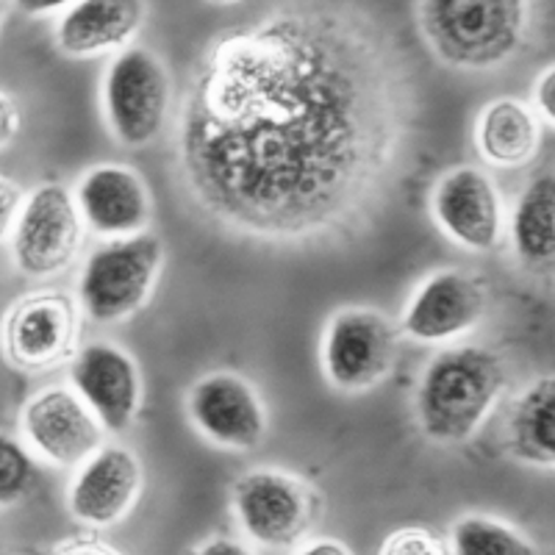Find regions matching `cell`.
Wrapping results in <instances>:
<instances>
[{
    "mask_svg": "<svg viewBox=\"0 0 555 555\" xmlns=\"http://www.w3.org/2000/svg\"><path fill=\"white\" fill-rule=\"evenodd\" d=\"M411 126L391 34L341 0H292L203 44L178 108L176 176L236 240L328 245L384 208Z\"/></svg>",
    "mask_w": 555,
    "mask_h": 555,
    "instance_id": "obj_1",
    "label": "cell"
},
{
    "mask_svg": "<svg viewBox=\"0 0 555 555\" xmlns=\"http://www.w3.org/2000/svg\"><path fill=\"white\" fill-rule=\"evenodd\" d=\"M423 42L442 64L464 73L505 67L537 28L533 0H416Z\"/></svg>",
    "mask_w": 555,
    "mask_h": 555,
    "instance_id": "obj_2",
    "label": "cell"
},
{
    "mask_svg": "<svg viewBox=\"0 0 555 555\" xmlns=\"http://www.w3.org/2000/svg\"><path fill=\"white\" fill-rule=\"evenodd\" d=\"M505 389V366L489 347L459 345L436 353L416 386L414 411L425 439L464 444L486 425Z\"/></svg>",
    "mask_w": 555,
    "mask_h": 555,
    "instance_id": "obj_3",
    "label": "cell"
},
{
    "mask_svg": "<svg viewBox=\"0 0 555 555\" xmlns=\"http://www.w3.org/2000/svg\"><path fill=\"white\" fill-rule=\"evenodd\" d=\"M165 242L156 234L106 240L89 253L78 278L81 314L101 325L126 322L151 304V295L165 270Z\"/></svg>",
    "mask_w": 555,
    "mask_h": 555,
    "instance_id": "obj_4",
    "label": "cell"
},
{
    "mask_svg": "<svg viewBox=\"0 0 555 555\" xmlns=\"http://www.w3.org/2000/svg\"><path fill=\"white\" fill-rule=\"evenodd\" d=\"M103 120L128 151L151 147L170 120L172 78L167 64L145 44H128L106 64L101 83Z\"/></svg>",
    "mask_w": 555,
    "mask_h": 555,
    "instance_id": "obj_5",
    "label": "cell"
},
{
    "mask_svg": "<svg viewBox=\"0 0 555 555\" xmlns=\"http://www.w3.org/2000/svg\"><path fill=\"white\" fill-rule=\"evenodd\" d=\"M400 339L403 334L384 311L366 306L334 311L320 339L322 375L345 395L373 391L398 364Z\"/></svg>",
    "mask_w": 555,
    "mask_h": 555,
    "instance_id": "obj_6",
    "label": "cell"
},
{
    "mask_svg": "<svg viewBox=\"0 0 555 555\" xmlns=\"http://www.w3.org/2000/svg\"><path fill=\"white\" fill-rule=\"evenodd\" d=\"M81 339V306L59 289L17 297L0 320V353L20 373H51L69 364Z\"/></svg>",
    "mask_w": 555,
    "mask_h": 555,
    "instance_id": "obj_7",
    "label": "cell"
},
{
    "mask_svg": "<svg viewBox=\"0 0 555 555\" xmlns=\"http://www.w3.org/2000/svg\"><path fill=\"white\" fill-rule=\"evenodd\" d=\"M9 234V250L20 275L48 281L76 264L87 225L78 215L73 190L64 183H39L23 197Z\"/></svg>",
    "mask_w": 555,
    "mask_h": 555,
    "instance_id": "obj_8",
    "label": "cell"
},
{
    "mask_svg": "<svg viewBox=\"0 0 555 555\" xmlns=\"http://www.w3.org/2000/svg\"><path fill=\"white\" fill-rule=\"evenodd\" d=\"M489 286L469 270H436L416 286L400 317V334L416 345H450L483 322Z\"/></svg>",
    "mask_w": 555,
    "mask_h": 555,
    "instance_id": "obj_9",
    "label": "cell"
},
{
    "mask_svg": "<svg viewBox=\"0 0 555 555\" xmlns=\"http://www.w3.org/2000/svg\"><path fill=\"white\" fill-rule=\"evenodd\" d=\"M430 217L453 245L469 253L498 250L505 236L503 195L486 170L450 167L430 190Z\"/></svg>",
    "mask_w": 555,
    "mask_h": 555,
    "instance_id": "obj_10",
    "label": "cell"
},
{
    "mask_svg": "<svg viewBox=\"0 0 555 555\" xmlns=\"http://www.w3.org/2000/svg\"><path fill=\"white\" fill-rule=\"evenodd\" d=\"M234 512L247 537L264 547H292L317 519V494L281 469H250L234 486Z\"/></svg>",
    "mask_w": 555,
    "mask_h": 555,
    "instance_id": "obj_11",
    "label": "cell"
},
{
    "mask_svg": "<svg viewBox=\"0 0 555 555\" xmlns=\"http://www.w3.org/2000/svg\"><path fill=\"white\" fill-rule=\"evenodd\" d=\"M186 416L206 442L236 453L259 448L270 430L259 389L231 370H217L192 384Z\"/></svg>",
    "mask_w": 555,
    "mask_h": 555,
    "instance_id": "obj_12",
    "label": "cell"
},
{
    "mask_svg": "<svg viewBox=\"0 0 555 555\" xmlns=\"http://www.w3.org/2000/svg\"><path fill=\"white\" fill-rule=\"evenodd\" d=\"M26 448L56 467H78L106 444V428L69 386H44L20 411Z\"/></svg>",
    "mask_w": 555,
    "mask_h": 555,
    "instance_id": "obj_13",
    "label": "cell"
},
{
    "mask_svg": "<svg viewBox=\"0 0 555 555\" xmlns=\"http://www.w3.org/2000/svg\"><path fill=\"white\" fill-rule=\"evenodd\" d=\"M69 384L83 405L101 420L106 434H122L137 423L145 400V380L126 347L114 341H89L78 347L69 361Z\"/></svg>",
    "mask_w": 555,
    "mask_h": 555,
    "instance_id": "obj_14",
    "label": "cell"
},
{
    "mask_svg": "<svg viewBox=\"0 0 555 555\" xmlns=\"http://www.w3.org/2000/svg\"><path fill=\"white\" fill-rule=\"evenodd\" d=\"M73 197L83 225L101 240H126V236L145 234L151 228V186L128 165L117 162L92 165L78 178Z\"/></svg>",
    "mask_w": 555,
    "mask_h": 555,
    "instance_id": "obj_15",
    "label": "cell"
},
{
    "mask_svg": "<svg viewBox=\"0 0 555 555\" xmlns=\"http://www.w3.org/2000/svg\"><path fill=\"white\" fill-rule=\"evenodd\" d=\"M145 483L142 461L126 444H101L87 461L78 464V473L69 483V514L92 528H112L137 503Z\"/></svg>",
    "mask_w": 555,
    "mask_h": 555,
    "instance_id": "obj_16",
    "label": "cell"
},
{
    "mask_svg": "<svg viewBox=\"0 0 555 555\" xmlns=\"http://www.w3.org/2000/svg\"><path fill=\"white\" fill-rule=\"evenodd\" d=\"M147 23V0H76L59 14L53 42L67 59H101L133 44Z\"/></svg>",
    "mask_w": 555,
    "mask_h": 555,
    "instance_id": "obj_17",
    "label": "cell"
},
{
    "mask_svg": "<svg viewBox=\"0 0 555 555\" xmlns=\"http://www.w3.org/2000/svg\"><path fill=\"white\" fill-rule=\"evenodd\" d=\"M475 147L500 170L530 165L542 151V117L519 98H492L475 120Z\"/></svg>",
    "mask_w": 555,
    "mask_h": 555,
    "instance_id": "obj_18",
    "label": "cell"
},
{
    "mask_svg": "<svg viewBox=\"0 0 555 555\" xmlns=\"http://www.w3.org/2000/svg\"><path fill=\"white\" fill-rule=\"evenodd\" d=\"M508 450L514 459L539 469L555 464V378L542 375L517 398L508 414Z\"/></svg>",
    "mask_w": 555,
    "mask_h": 555,
    "instance_id": "obj_19",
    "label": "cell"
},
{
    "mask_svg": "<svg viewBox=\"0 0 555 555\" xmlns=\"http://www.w3.org/2000/svg\"><path fill=\"white\" fill-rule=\"evenodd\" d=\"M508 236L517 259L530 270H544L555 259V178L539 172L517 197L508 222Z\"/></svg>",
    "mask_w": 555,
    "mask_h": 555,
    "instance_id": "obj_20",
    "label": "cell"
},
{
    "mask_svg": "<svg viewBox=\"0 0 555 555\" xmlns=\"http://www.w3.org/2000/svg\"><path fill=\"white\" fill-rule=\"evenodd\" d=\"M453 555H539L533 542L503 519L469 514L453 525Z\"/></svg>",
    "mask_w": 555,
    "mask_h": 555,
    "instance_id": "obj_21",
    "label": "cell"
},
{
    "mask_svg": "<svg viewBox=\"0 0 555 555\" xmlns=\"http://www.w3.org/2000/svg\"><path fill=\"white\" fill-rule=\"evenodd\" d=\"M39 478L37 461L26 444L0 430V505L20 503Z\"/></svg>",
    "mask_w": 555,
    "mask_h": 555,
    "instance_id": "obj_22",
    "label": "cell"
},
{
    "mask_svg": "<svg viewBox=\"0 0 555 555\" xmlns=\"http://www.w3.org/2000/svg\"><path fill=\"white\" fill-rule=\"evenodd\" d=\"M378 555H450L448 544L425 528H400L386 537Z\"/></svg>",
    "mask_w": 555,
    "mask_h": 555,
    "instance_id": "obj_23",
    "label": "cell"
},
{
    "mask_svg": "<svg viewBox=\"0 0 555 555\" xmlns=\"http://www.w3.org/2000/svg\"><path fill=\"white\" fill-rule=\"evenodd\" d=\"M23 197H26V192H23L17 181L0 176V240L12 231L14 217H17L20 206H23Z\"/></svg>",
    "mask_w": 555,
    "mask_h": 555,
    "instance_id": "obj_24",
    "label": "cell"
},
{
    "mask_svg": "<svg viewBox=\"0 0 555 555\" xmlns=\"http://www.w3.org/2000/svg\"><path fill=\"white\" fill-rule=\"evenodd\" d=\"M533 112L553 126L555 120V67H547L539 73L537 83H533Z\"/></svg>",
    "mask_w": 555,
    "mask_h": 555,
    "instance_id": "obj_25",
    "label": "cell"
},
{
    "mask_svg": "<svg viewBox=\"0 0 555 555\" xmlns=\"http://www.w3.org/2000/svg\"><path fill=\"white\" fill-rule=\"evenodd\" d=\"M20 122H23V114H20L17 101L7 92H0V151L12 145L20 131Z\"/></svg>",
    "mask_w": 555,
    "mask_h": 555,
    "instance_id": "obj_26",
    "label": "cell"
},
{
    "mask_svg": "<svg viewBox=\"0 0 555 555\" xmlns=\"http://www.w3.org/2000/svg\"><path fill=\"white\" fill-rule=\"evenodd\" d=\"M76 0H14V7L26 17H51V14H62L73 7Z\"/></svg>",
    "mask_w": 555,
    "mask_h": 555,
    "instance_id": "obj_27",
    "label": "cell"
},
{
    "mask_svg": "<svg viewBox=\"0 0 555 555\" xmlns=\"http://www.w3.org/2000/svg\"><path fill=\"white\" fill-rule=\"evenodd\" d=\"M53 555H120L103 542H67L56 550Z\"/></svg>",
    "mask_w": 555,
    "mask_h": 555,
    "instance_id": "obj_28",
    "label": "cell"
},
{
    "mask_svg": "<svg viewBox=\"0 0 555 555\" xmlns=\"http://www.w3.org/2000/svg\"><path fill=\"white\" fill-rule=\"evenodd\" d=\"M297 555H353V550L336 542V539H317V542L306 544Z\"/></svg>",
    "mask_w": 555,
    "mask_h": 555,
    "instance_id": "obj_29",
    "label": "cell"
},
{
    "mask_svg": "<svg viewBox=\"0 0 555 555\" xmlns=\"http://www.w3.org/2000/svg\"><path fill=\"white\" fill-rule=\"evenodd\" d=\"M195 555H253V553L247 547H242V544L231 542V539H211V542L203 544Z\"/></svg>",
    "mask_w": 555,
    "mask_h": 555,
    "instance_id": "obj_30",
    "label": "cell"
},
{
    "mask_svg": "<svg viewBox=\"0 0 555 555\" xmlns=\"http://www.w3.org/2000/svg\"><path fill=\"white\" fill-rule=\"evenodd\" d=\"M208 3H215V7H234L240 0H208Z\"/></svg>",
    "mask_w": 555,
    "mask_h": 555,
    "instance_id": "obj_31",
    "label": "cell"
},
{
    "mask_svg": "<svg viewBox=\"0 0 555 555\" xmlns=\"http://www.w3.org/2000/svg\"><path fill=\"white\" fill-rule=\"evenodd\" d=\"M3 20H7V3L0 0V28H3Z\"/></svg>",
    "mask_w": 555,
    "mask_h": 555,
    "instance_id": "obj_32",
    "label": "cell"
},
{
    "mask_svg": "<svg viewBox=\"0 0 555 555\" xmlns=\"http://www.w3.org/2000/svg\"><path fill=\"white\" fill-rule=\"evenodd\" d=\"M0 555H3V553H0Z\"/></svg>",
    "mask_w": 555,
    "mask_h": 555,
    "instance_id": "obj_33",
    "label": "cell"
}]
</instances>
